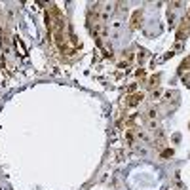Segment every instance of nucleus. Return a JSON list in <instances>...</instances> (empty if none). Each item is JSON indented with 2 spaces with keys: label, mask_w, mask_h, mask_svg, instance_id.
I'll return each instance as SVG.
<instances>
[{
  "label": "nucleus",
  "mask_w": 190,
  "mask_h": 190,
  "mask_svg": "<svg viewBox=\"0 0 190 190\" xmlns=\"http://www.w3.org/2000/svg\"><path fill=\"white\" fill-rule=\"evenodd\" d=\"M188 29H190V25H188V21H183V25H181V29H179V33H177V40L181 42V40L184 38V34H188Z\"/></svg>",
  "instance_id": "f257e3e1"
},
{
  "label": "nucleus",
  "mask_w": 190,
  "mask_h": 190,
  "mask_svg": "<svg viewBox=\"0 0 190 190\" xmlns=\"http://www.w3.org/2000/svg\"><path fill=\"white\" fill-rule=\"evenodd\" d=\"M143 93H137V95H133V97H129V99L126 101V105H129V106H135V105H139V103L143 101Z\"/></svg>",
  "instance_id": "f03ea898"
},
{
  "label": "nucleus",
  "mask_w": 190,
  "mask_h": 190,
  "mask_svg": "<svg viewBox=\"0 0 190 190\" xmlns=\"http://www.w3.org/2000/svg\"><path fill=\"white\" fill-rule=\"evenodd\" d=\"M139 21H141V10L133 13V17H131V29H137V27H139Z\"/></svg>",
  "instance_id": "7ed1b4c3"
},
{
  "label": "nucleus",
  "mask_w": 190,
  "mask_h": 190,
  "mask_svg": "<svg viewBox=\"0 0 190 190\" xmlns=\"http://www.w3.org/2000/svg\"><path fill=\"white\" fill-rule=\"evenodd\" d=\"M13 44H15V50L19 51L21 55H25V48H23V44H21V40L19 38H13Z\"/></svg>",
  "instance_id": "20e7f679"
},
{
  "label": "nucleus",
  "mask_w": 190,
  "mask_h": 190,
  "mask_svg": "<svg viewBox=\"0 0 190 190\" xmlns=\"http://www.w3.org/2000/svg\"><path fill=\"white\" fill-rule=\"evenodd\" d=\"M184 70H190V57H188V59L181 65V72H184Z\"/></svg>",
  "instance_id": "39448f33"
}]
</instances>
